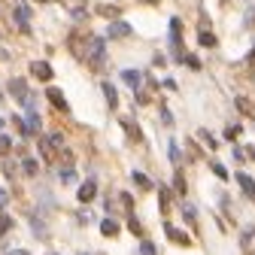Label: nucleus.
<instances>
[{
  "mask_svg": "<svg viewBox=\"0 0 255 255\" xmlns=\"http://www.w3.org/2000/svg\"><path fill=\"white\" fill-rule=\"evenodd\" d=\"M170 161L179 164V146H176V143H170Z\"/></svg>",
  "mask_w": 255,
  "mask_h": 255,
  "instance_id": "29",
  "label": "nucleus"
},
{
  "mask_svg": "<svg viewBox=\"0 0 255 255\" xmlns=\"http://www.w3.org/2000/svg\"><path fill=\"white\" fill-rule=\"evenodd\" d=\"M104 98H107V104H110V107H116V104H119V94H116V88H113L110 82H104Z\"/></svg>",
  "mask_w": 255,
  "mask_h": 255,
  "instance_id": "15",
  "label": "nucleus"
},
{
  "mask_svg": "<svg viewBox=\"0 0 255 255\" xmlns=\"http://www.w3.org/2000/svg\"><path fill=\"white\" fill-rule=\"evenodd\" d=\"M128 228H131V231H134L137 237H143V225H140V222H137L134 216H131V222H128Z\"/></svg>",
  "mask_w": 255,
  "mask_h": 255,
  "instance_id": "24",
  "label": "nucleus"
},
{
  "mask_svg": "<svg viewBox=\"0 0 255 255\" xmlns=\"http://www.w3.org/2000/svg\"><path fill=\"white\" fill-rule=\"evenodd\" d=\"M164 231H167V237L173 240V243H179V246H188L191 240H188V234L185 231H179V228H173V225H164Z\"/></svg>",
  "mask_w": 255,
  "mask_h": 255,
  "instance_id": "8",
  "label": "nucleus"
},
{
  "mask_svg": "<svg viewBox=\"0 0 255 255\" xmlns=\"http://www.w3.org/2000/svg\"><path fill=\"white\" fill-rule=\"evenodd\" d=\"M249 61H252V64H255V49H252V55H249Z\"/></svg>",
  "mask_w": 255,
  "mask_h": 255,
  "instance_id": "38",
  "label": "nucleus"
},
{
  "mask_svg": "<svg viewBox=\"0 0 255 255\" xmlns=\"http://www.w3.org/2000/svg\"><path fill=\"white\" fill-rule=\"evenodd\" d=\"M252 240H255V228L249 225V228H243V249H249V246H252Z\"/></svg>",
  "mask_w": 255,
  "mask_h": 255,
  "instance_id": "21",
  "label": "nucleus"
},
{
  "mask_svg": "<svg viewBox=\"0 0 255 255\" xmlns=\"http://www.w3.org/2000/svg\"><path fill=\"white\" fill-rule=\"evenodd\" d=\"M140 252H143V255H158V249H155L152 243H143V246H140Z\"/></svg>",
  "mask_w": 255,
  "mask_h": 255,
  "instance_id": "30",
  "label": "nucleus"
},
{
  "mask_svg": "<svg viewBox=\"0 0 255 255\" xmlns=\"http://www.w3.org/2000/svg\"><path fill=\"white\" fill-rule=\"evenodd\" d=\"M30 228H34V234H37L40 240H46V237H49V228H46V222H40L37 216L30 219Z\"/></svg>",
  "mask_w": 255,
  "mask_h": 255,
  "instance_id": "13",
  "label": "nucleus"
},
{
  "mask_svg": "<svg viewBox=\"0 0 255 255\" xmlns=\"http://www.w3.org/2000/svg\"><path fill=\"white\" fill-rule=\"evenodd\" d=\"M73 179H76L73 167H64V170H61V182H73Z\"/></svg>",
  "mask_w": 255,
  "mask_h": 255,
  "instance_id": "25",
  "label": "nucleus"
},
{
  "mask_svg": "<svg viewBox=\"0 0 255 255\" xmlns=\"http://www.w3.org/2000/svg\"><path fill=\"white\" fill-rule=\"evenodd\" d=\"M9 146H12V140H9L6 134H0V155H6V152H9Z\"/></svg>",
  "mask_w": 255,
  "mask_h": 255,
  "instance_id": "23",
  "label": "nucleus"
},
{
  "mask_svg": "<svg viewBox=\"0 0 255 255\" xmlns=\"http://www.w3.org/2000/svg\"><path fill=\"white\" fill-rule=\"evenodd\" d=\"M6 201H9V191H6V188H0V207H6Z\"/></svg>",
  "mask_w": 255,
  "mask_h": 255,
  "instance_id": "35",
  "label": "nucleus"
},
{
  "mask_svg": "<svg viewBox=\"0 0 255 255\" xmlns=\"http://www.w3.org/2000/svg\"><path fill=\"white\" fill-rule=\"evenodd\" d=\"M158 201H161V210L164 213L170 210V195H167V188H161V185H158Z\"/></svg>",
  "mask_w": 255,
  "mask_h": 255,
  "instance_id": "18",
  "label": "nucleus"
},
{
  "mask_svg": "<svg viewBox=\"0 0 255 255\" xmlns=\"http://www.w3.org/2000/svg\"><path fill=\"white\" fill-rule=\"evenodd\" d=\"M237 182H240V188L246 191V198H255V179H252L249 173H237Z\"/></svg>",
  "mask_w": 255,
  "mask_h": 255,
  "instance_id": "10",
  "label": "nucleus"
},
{
  "mask_svg": "<svg viewBox=\"0 0 255 255\" xmlns=\"http://www.w3.org/2000/svg\"><path fill=\"white\" fill-rule=\"evenodd\" d=\"M185 61H188V67H191V70H198V67H201V61H198V58H195V55H188V58H185Z\"/></svg>",
  "mask_w": 255,
  "mask_h": 255,
  "instance_id": "33",
  "label": "nucleus"
},
{
  "mask_svg": "<svg viewBox=\"0 0 255 255\" xmlns=\"http://www.w3.org/2000/svg\"><path fill=\"white\" fill-rule=\"evenodd\" d=\"M82 58L88 61L91 70H101L104 61H107V43H104V37H91L88 40V49L82 52Z\"/></svg>",
  "mask_w": 255,
  "mask_h": 255,
  "instance_id": "1",
  "label": "nucleus"
},
{
  "mask_svg": "<svg viewBox=\"0 0 255 255\" xmlns=\"http://www.w3.org/2000/svg\"><path fill=\"white\" fill-rule=\"evenodd\" d=\"M30 73H34L37 79H43V82L52 79V67H49L46 61H34V64H30Z\"/></svg>",
  "mask_w": 255,
  "mask_h": 255,
  "instance_id": "6",
  "label": "nucleus"
},
{
  "mask_svg": "<svg viewBox=\"0 0 255 255\" xmlns=\"http://www.w3.org/2000/svg\"><path fill=\"white\" fill-rule=\"evenodd\" d=\"M173 188H176V195H185V179L176 173V179H173Z\"/></svg>",
  "mask_w": 255,
  "mask_h": 255,
  "instance_id": "28",
  "label": "nucleus"
},
{
  "mask_svg": "<svg viewBox=\"0 0 255 255\" xmlns=\"http://www.w3.org/2000/svg\"><path fill=\"white\" fill-rule=\"evenodd\" d=\"M9 255H27V252H24V249H12Z\"/></svg>",
  "mask_w": 255,
  "mask_h": 255,
  "instance_id": "37",
  "label": "nucleus"
},
{
  "mask_svg": "<svg viewBox=\"0 0 255 255\" xmlns=\"http://www.w3.org/2000/svg\"><path fill=\"white\" fill-rule=\"evenodd\" d=\"M122 82H125V85H131V88L137 91L140 82H143V73H140V70H125V73H122Z\"/></svg>",
  "mask_w": 255,
  "mask_h": 255,
  "instance_id": "9",
  "label": "nucleus"
},
{
  "mask_svg": "<svg viewBox=\"0 0 255 255\" xmlns=\"http://www.w3.org/2000/svg\"><path fill=\"white\" fill-rule=\"evenodd\" d=\"M101 15H119V9L116 6H101Z\"/></svg>",
  "mask_w": 255,
  "mask_h": 255,
  "instance_id": "34",
  "label": "nucleus"
},
{
  "mask_svg": "<svg viewBox=\"0 0 255 255\" xmlns=\"http://www.w3.org/2000/svg\"><path fill=\"white\" fill-rule=\"evenodd\" d=\"M61 143H64L61 134H49V137L40 140V152H43L46 161H58V146H61Z\"/></svg>",
  "mask_w": 255,
  "mask_h": 255,
  "instance_id": "2",
  "label": "nucleus"
},
{
  "mask_svg": "<svg viewBox=\"0 0 255 255\" xmlns=\"http://www.w3.org/2000/svg\"><path fill=\"white\" fill-rule=\"evenodd\" d=\"M182 213H185V222H188V225H198V210L191 207V204H185Z\"/></svg>",
  "mask_w": 255,
  "mask_h": 255,
  "instance_id": "17",
  "label": "nucleus"
},
{
  "mask_svg": "<svg viewBox=\"0 0 255 255\" xmlns=\"http://www.w3.org/2000/svg\"><path fill=\"white\" fill-rule=\"evenodd\" d=\"M107 37H110V40H125V37H131V24H128V21H113V24L107 27Z\"/></svg>",
  "mask_w": 255,
  "mask_h": 255,
  "instance_id": "3",
  "label": "nucleus"
},
{
  "mask_svg": "<svg viewBox=\"0 0 255 255\" xmlns=\"http://www.w3.org/2000/svg\"><path fill=\"white\" fill-rule=\"evenodd\" d=\"M46 94H49V101H52V104H55V107H58L61 113H67V101H64V94H61L58 88H49Z\"/></svg>",
  "mask_w": 255,
  "mask_h": 255,
  "instance_id": "11",
  "label": "nucleus"
},
{
  "mask_svg": "<svg viewBox=\"0 0 255 255\" xmlns=\"http://www.w3.org/2000/svg\"><path fill=\"white\" fill-rule=\"evenodd\" d=\"M101 231H104L107 237H116V234H119V222H113V219H104V222H101Z\"/></svg>",
  "mask_w": 255,
  "mask_h": 255,
  "instance_id": "14",
  "label": "nucleus"
},
{
  "mask_svg": "<svg viewBox=\"0 0 255 255\" xmlns=\"http://www.w3.org/2000/svg\"><path fill=\"white\" fill-rule=\"evenodd\" d=\"M213 173H216L219 179H228V170H225V167H222L219 161H213Z\"/></svg>",
  "mask_w": 255,
  "mask_h": 255,
  "instance_id": "26",
  "label": "nucleus"
},
{
  "mask_svg": "<svg viewBox=\"0 0 255 255\" xmlns=\"http://www.w3.org/2000/svg\"><path fill=\"white\" fill-rule=\"evenodd\" d=\"M237 107H240V110H243V113H252V107H249V104H246V101H243V98H240V101H237Z\"/></svg>",
  "mask_w": 255,
  "mask_h": 255,
  "instance_id": "36",
  "label": "nucleus"
},
{
  "mask_svg": "<svg viewBox=\"0 0 255 255\" xmlns=\"http://www.w3.org/2000/svg\"><path fill=\"white\" fill-rule=\"evenodd\" d=\"M37 131H40V116L30 110V113H27V122H24V137H34Z\"/></svg>",
  "mask_w": 255,
  "mask_h": 255,
  "instance_id": "7",
  "label": "nucleus"
},
{
  "mask_svg": "<svg viewBox=\"0 0 255 255\" xmlns=\"http://www.w3.org/2000/svg\"><path fill=\"white\" fill-rule=\"evenodd\" d=\"M94 195H98V185H94V179H88V182H82V185H79V191H76V198H79L82 204H88V201H94Z\"/></svg>",
  "mask_w": 255,
  "mask_h": 255,
  "instance_id": "4",
  "label": "nucleus"
},
{
  "mask_svg": "<svg viewBox=\"0 0 255 255\" xmlns=\"http://www.w3.org/2000/svg\"><path fill=\"white\" fill-rule=\"evenodd\" d=\"M131 176H134V182H137V185H140V188H152V182H149V179H146V176H143V173H140V170H134V173H131Z\"/></svg>",
  "mask_w": 255,
  "mask_h": 255,
  "instance_id": "22",
  "label": "nucleus"
},
{
  "mask_svg": "<svg viewBox=\"0 0 255 255\" xmlns=\"http://www.w3.org/2000/svg\"><path fill=\"white\" fill-rule=\"evenodd\" d=\"M9 91H12V98L18 101V104H24L30 94H27V85H24V79H12L9 82Z\"/></svg>",
  "mask_w": 255,
  "mask_h": 255,
  "instance_id": "5",
  "label": "nucleus"
},
{
  "mask_svg": "<svg viewBox=\"0 0 255 255\" xmlns=\"http://www.w3.org/2000/svg\"><path fill=\"white\" fill-rule=\"evenodd\" d=\"M146 3H158V0H146Z\"/></svg>",
  "mask_w": 255,
  "mask_h": 255,
  "instance_id": "39",
  "label": "nucleus"
},
{
  "mask_svg": "<svg viewBox=\"0 0 255 255\" xmlns=\"http://www.w3.org/2000/svg\"><path fill=\"white\" fill-rule=\"evenodd\" d=\"M27 18H30V9H27L24 3H21V6H15V21H18V27H21V30H30V27H27Z\"/></svg>",
  "mask_w": 255,
  "mask_h": 255,
  "instance_id": "12",
  "label": "nucleus"
},
{
  "mask_svg": "<svg viewBox=\"0 0 255 255\" xmlns=\"http://www.w3.org/2000/svg\"><path fill=\"white\" fill-rule=\"evenodd\" d=\"M0 128H3V119H0Z\"/></svg>",
  "mask_w": 255,
  "mask_h": 255,
  "instance_id": "40",
  "label": "nucleus"
},
{
  "mask_svg": "<svg viewBox=\"0 0 255 255\" xmlns=\"http://www.w3.org/2000/svg\"><path fill=\"white\" fill-rule=\"evenodd\" d=\"M82 255H85V252H82Z\"/></svg>",
  "mask_w": 255,
  "mask_h": 255,
  "instance_id": "42",
  "label": "nucleus"
},
{
  "mask_svg": "<svg viewBox=\"0 0 255 255\" xmlns=\"http://www.w3.org/2000/svg\"><path fill=\"white\" fill-rule=\"evenodd\" d=\"M12 228V216H6V213H0V237H3L6 231Z\"/></svg>",
  "mask_w": 255,
  "mask_h": 255,
  "instance_id": "19",
  "label": "nucleus"
},
{
  "mask_svg": "<svg viewBox=\"0 0 255 255\" xmlns=\"http://www.w3.org/2000/svg\"><path fill=\"white\" fill-rule=\"evenodd\" d=\"M198 40H201V46H207V49H213V46H216V37L210 34V30H201V37H198Z\"/></svg>",
  "mask_w": 255,
  "mask_h": 255,
  "instance_id": "20",
  "label": "nucleus"
},
{
  "mask_svg": "<svg viewBox=\"0 0 255 255\" xmlns=\"http://www.w3.org/2000/svg\"><path fill=\"white\" fill-rule=\"evenodd\" d=\"M161 119H164V125H173V116H170L167 107H161Z\"/></svg>",
  "mask_w": 255,
  "mask_h": 255,
  "instance_id": "31",
  "label": "nucleus"
},
{
  "mask_svg": "<svg viewBox=\"0 0 255 255\" xmlns=\"http://www.w3.org/2000/svg\"><path fill=\"white\" fill-rule=\"evenodd\" d=\"M43 3H49V0H43Z\"/></svg>",
  "mask_w": 255,
  "mask_h": 255,
  "instance_id": "41",
  "label": "nucleus"
},
{
  "mask_svg": "<svg viewBox=\"0 0 255 255\" xmlns=\"http://www.w3.org/2000/svg\"><path fill=\"white\" fill-rule=\"evenodd\" d=\"M21 170H24L27 176H34V173L40 170V164H37V158H24V161H21Z\"/></svg>",
  "mask_w": 255,
  "mask_h": 255,
  "instance_id": "16",
  "label": "nucleus"
},
{
  "mask_svg": "<svg viewBox=\"0 0 255 255\" xmlns=\"http://www.w3.org/2000/svg\"><path fill=\"white\" fill-rule=\"evenodd\" d=\"M201 140H204V143H207V146H210V149H216V140H213V137H210V134H207V131H201Z\"/></svg>",
  "mask_w": 255,
  "mask_h": 255,
  "instance_id": "32",
  "label": "nucleus"
},
{
  "mask_svg": "<svg viewBox=\"0 0 255 255\" xmlns=\"http://www.w3.org/2000/svg\"><path fill=\"white\" fill-rule=\"evenodd\" d=\"M125 131L131 134L134 140H140V128H137V125H131V122H125Z\"/></svg>",
  "mask_w": 255,
  "mask_h": 255,
  "instance_id": "27",
  "label": "nucleus"
}]
</instances>
